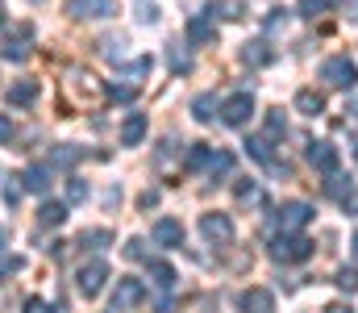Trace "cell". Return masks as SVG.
<instances>
[{"label":"cell","instance_id":"d4e9b609","mask_svg":"<svg viewBox=\"0 0 358 313\" xmlns=\"http://www.w3.org/2000/svg\"><path fill=\"white\" fill-rule=\"evenodd\" d=\"M4 59H8V63H25V59H29L25 38H13V34H8V38H4Z\"/></svg>","mask_w":358,"mask_h":313},{"label":"cell","instance_id":"603a6c76","mask_svg":"<svg viewBox=\"0 0 358 313\" xmlns=\"http://www.w3.org/2000/svg\"><path fill=\"white\" fill-rule=\"evenodd\" d=\"M329 8H334V0H296V13H300V17H308V21L325 17Z\"/></svg>","mask_w":358,"mask_h":313},{"label":"cell","instance_id":"c3c4849f","mask_svg":"<svg viewBox=\"0 0 358 313\" xmlns=\"http://www.w3.org/2000/svg\"><path fill=\"white\" fill-rule=\"evenodd\" d=\"M346 113H355V117H358V97H355V101H350V109H346Z\"/></svg>","mask_w":358,"mask_h":313},{"label":"cell","instance_id":"4fadbf2b","mask_svg":"<svg viewBox=\"0 0 358 313\" xmlns=\"http://www.w3.org/2000/svg\"><path fill=\"white\" fill-rule=\"evenodd\" d=\"M146 138V113H129L121 121V146H142Z\"/></svg>","mask_w":358,"mask_h":313},{"label":"cell","instance_id":"5b68a950","mask_svg":"<svg viewBox=\"0 0 358 313\" xmlns=\"http://www.w3.org/2000/svg\"><path fill=\"white\" fill-rule=\"evenodd\" d=\"M250 113H255V97H250V92H234V97L221 101V121L234 125V130H242V125L250 121Z\"/></svg>","mask_w":358,"mask_h":313},{"label":"cell","instance_id":"2e32d148","mask_svg":"<svg viewBox=\"0 0 358 313\" xmlns=\"http://www.w3.org/2000/svg\"><path fill=\"white\" fill-rule=\"evenodd\" d=\"M38 92H42V88H38L34 80H17V84L4 92V101H8V104H21V109H29V104L38 101Z\"/></svg>","mask_w":358,"mask_h":313},{"label":"cell","instance_id":"83f0119b","mask_svg":"<svg viewBox=\"0 0 358 313\" xmlns=\"http://www.w3.org/2000/svg\"><path fill=\"white\" fill-rule=\"evenodd\" d=\"M234 172V155L229 151H213V163H208V176L217 180V176H229Z\"/></svg>","mask_w":358,"mask_h":313},{"label":"cell","instance_id":"7dc6e473","mask_svg":"<svg viewBox=\"0 0 358 313\" xmlns=\"http://www.w3.org/2000/svg\"><path fill=\"white\" fill-rule=\"evenodd\" d=\"M350 251H355V259H358V230H355V238H350Z\"/></svg>","mask_w":358,"mask_h":313},{"label":"cell","instance_id":"7402d4cb","mask_svg":"<svg viewBox=\"0 0 358 313\" xmlns=\"http://www.w3.org/2000/svg\"><path fill=\"white\" fill-rule=\"evenodd\" d=\"M38 221L42 225H63L67 221V205L63 201H46V205L38 209Z\"/></svg>","mask_w":358,"mask_h":313},{"label":"cell","instance_id":"d6a6232c","mask_svg":"<svg viewBox=\"0 0 358 313\" xmlns=\"http://www.w3.org/2000/svg\"><path fill=\"white\" fill-rule=\"evenodd\" d=\"M171 71H192V55L187 50H179V46H171Z\"/></svg>","mask_w":358,"mask_h":313},{"label":"cell","instance_id":"b9f144b4","mask_svg":"<svg viewBox=\"0 0 358 313\" xmlns=\"http://www.w3.org/2000/svg\"><path fill=\"white\" fill-rule=\"evenodd\" d=\"M25 263H21V255H4V276H17Z\"/></svg>","mask_w":358,"mask_h":313},{"label":"cell","instance_id":"6da1fadb","mask_svg":"<svg viewBox=\"0 0 358 313\" xmlns=\"http://www.w3.org/2000/svg\"><path fill=\"white\" fill-rule=\"evenodd\" d=\"M313 238H304V234H296V230H283V234H275L271 238V259L275 263H304V259H313Z\"/></svg>","mask_w":358,"mask_h":313},{"label":"cell","instance_id":"ffe728a7","mask_svg":"<svg viewBox=\"0 0 358 313\" xmlns=\"http://www.w3.org/2000/svg\"><path fill=\"white\" fill-rule=\"evenodd\" d=\"M146 272H150V280H155L159 288H176V267H171V263H163V259H146Z\"/></svg>","mask_w":358,"mask_h":313},{"label":"cell","instance_id":"cb8c5ba5","mask_svg":"<svg viewBox=\"0 0 358 313\" xmlns=\"http://www.w3.org/2000/svg\"><path fill=\"white\" fill-rule=\"evenodd\" d=\"M176 138H163V142H159V151H155V167H159V172H163V176H167V172H171V159H176Z\"/></svg>","mask_w":358,"mask_h":313},{"label":"cell","instance_id":"484cf974","mask_svg":"<svg viewBox=\"0 0 358 313\" xmlns=\"http://www.w3.org/2000/svg\"><path fill=\"white\" fill-rule=\"evenodd\" d=\"M234 193H238V201H242V205H263V188H259L255 180H238V188H234Z\"/></svg>","mask_w":358,"mask_h":313},{"label":"cell","instance_id":"f6af8a7d","mask_svg":"<svg viewBox=\"0 0 358 313\" xmlns=\"http://www.w3.org/2000/svg\"><path fill=\"white\" fill-rule=\"evenodd\" d=\"M0 134H4V146H13V121L4 117V125H0Z\"/></svg>","mask_w":358,"mask_h":313},{"label":"cell","instance_id":"5bb4252c","mask_svg":"<svg viewBox=\"0 0 358 313\" xmlns=\"http://www.w3.org/2000/svg\"><path fill=\"white\" fill-rule=\"evenodd\" d=\"M21 180H25L29 193H50V163H29L21 172Z\"/></svg>","mask_w":358,"mask_h":313},{"label":"cell","instance_id":"8fae6325","mask_svg":"<svg viewBox=\"0 0 358 313\" xmlns=\"http://www.w3.org/2000/svg\"><path fill=\"white\" fill-rule=\"evenodd\" d=\"M238 309L242 313H275V297H271L267 288H246L238 297Z\"/></svg>","mask_w":358,"mask_h":313},{"label":"cell","instance_id":"ee69618b","mask_svg":"<svg viewBox=\"0 0 358 313\" xmlns=\"http://www.w3.org/2000/svg\"><path fill=\"white\" fill-rule=\"evenodd\" d=\"M342 209H346V213H355V217H358V188H350V193L342 197Z\"/></svg>","mask_w":358,"mask_h":313},{"label":"cell","instance_id":"ab89813d","mask_svg":"<svg viewBox=\"0 0 358 313\" xmlns=\"http://www.w3.org/2000/svg\"><path fill=\"white\" fill-rule=\"evenodd\" d=\"M76 155H80L76 146H59V151H55V163H63V167H67V163H76Z\"/></svg>","mask_w":358,"mask_h":313},{"label":"cell","instance_id":"4dcf8cb0","mask_svg":"<svg viewBox=\"0 0 358 313\" xmlns=\"http://www.w3.org/2000/svg\"><path fill=\"white\" fill-rule=\"evenodd\" d=\"M4 205L8 209L21 205V184H17V176H4Z\"/></svg>","mask_w":358,"mask_h":313},{"label":"cell","instance_id":"681fc988","mask_svg":"<svg viewBox=\"0 0 358 313\" xmlns=\"http://www.w3.org/2000/svg\"><path fill=\"white\" fill-rule=\"evenodd\" d=\"M355 159H358V142H355Z\"/></svg>","mask_w":358,"mask_h":313},{"label":"cell","instance_id":"f546056e","mask_svg":"<svg viewBox=\"0 0 358 313\" xmlns=\"http://www.w3.org/2000/svg\"><path fill=\"white\" fill-rule=\"evenodd\" d=\"M287 134V117H283V109H271L267 113V138H283Z\"/></svg>","mask_w":358,"mask_h":313},{"label":"cell","instance_id":"44dd1931","mask_svg":"<svg viewBox=\"0 0 358 313\" xmlns=\"http://www.w3.org/2000/svg\"><path fill=\"white\" fill-rule=\"evenodd\" d=\"M71 88H76L84 101H100V97H104V88L96 84V76H88V71H76V76H71Z\"/></svg>","mask_w":358,"mask_h":313},{"label":"cell","instance_id":"d590c367","mask_svg":"<svg viewBox=\"0 0 358 313\" xmlns=\"http://www.w3.org/2000/svg\"><path fill=\"white\" fill-rule=\"evenodd\" d=\"M100 46H104V55H108V59H117V63L125 59V42H121V38H108V42H100Z\"/></svg>","mask_w":358,"mask_h":313},{"label":"cell","instance_id":"9a60e30c","mask_svg":"<svg viewBox=\"0 0 358 313\" xmlns=\"http://www.w3.org/2000/svg\"><path fill=\"white\" fill-rule=\"evenodd\" d=\"M204 13H208L213 21H242V17H246V4H242V0H213Z\"/></svg>","mask_w":358,"mask_h":313},{"label":"cell","instance_id":"52a82bcc","mask_svg":"<svg viewBox=\"0 0 358 313\" xmlns=\"http://www.w3.org/2000/svg\"><path fill=\"white\" fill-rule=\"evenodd\" d=\"M275 217H279V225H283V230H304L317 213H313L308 201H283V205L275 209Z\"/></svg>","mask_w":358,"mask_h":313},{"label":"cell","instance_id":"e0dca14e","mask_svg":"<svg viewBox=\"0 0 358 313\" xmlns=\"http://www.w3.org/2000/svg\"><path fill=\"white\" fill-rule=\"evenodd\" d=\"M271 59H275V50H271L263 38H255V42L242 46V63H250V67H267Z\"/></svg>","mask_w":358,"mask_h":313},{"label":"cell","instance_id":"d6986e66","mask_svg":"<svg viewBox=\"0 0 358 313\" xmlns=\"http://www.w3.org/2000/svg\"><path fill=\"white\" fill-rule=\"evenodd\" d=\"M217 113H221V104H217V97H213V92H200V97L192 101V117H196L200 125H208Z\"/></svg>","mask_w":358,"mask_h":313},{"label":"cell","instance_id":"30bf717a","mask_svg":"<svg viewBox=\"0 0 358 313\" xmlns=\"http://www.w3.org/2000/svg\"><path fill=\"white\" fill-rule=\"evenodd\" d=\"M213 38H217V21H213L208 13L187 17V42H192V46H204V42H213Z\"/></svg>","mask_w":358,"mask_h":313},{"label":"cell","instance_id":"ac0fdd59","mask_svg":"<svg viewBox=\"0 0 358 313\" xmlns=\"http://www.w3.org/2000/svg\"><path fill=\"white\" fill-rule=\"evenodd\" d=\"M296 109H300L304 117H321V113H325V97H321L317 88H300V92H296Z\"/></svg>","mask_w":358,"mask_h":313},{"label":"cell","instance_id":"74e56055","mask_svg":"<svg viewBox=\"0 0 358 313\" xmlns=\"http://www.w3.org/2000/svg\"><path fill=\"white\" fill-rule=\"evenodd\" d=\"M84 197H88V184H84V180H67V201L76 205V201H84Z\"/></svg>","mask_w":358,"mask_h":313},{"label":"cell","instance_id":"7c38bea8","mask_svg":"<svg viewBox=\"0 0 358 313\" xmlns=\"http://www.w3.org/2000/svg\"><path fill=\"white\" fill-rule=\"evenodd\" d=\"M67 13L71 17H108V13H117V4L113 0H67Z\"/></svg>","mask_w":358,"mask_h":313},{"label":"cell","instance_id":"8d00e7d4","mask_svg":"<svg viewBox=\"0 0 358 313\" xmlns=\"http://www.w3.org/2000/svg\"><path fill=\"white\" fill-rule=\"evenodd\" d=\"M134 92H138V84H113V88H108L113 101H134Z\"/></svg>","mask_w":358,"mask_h":313},{"label":"cell","instance_id":"7a4b0ae2","mask_svg":"<svg viewBox=\"0 0 358 313\" xmlns=\"http://www.w3.org/2000/svg\"><path fill=\"white\" fill-rule=\"evenodd\" d=\"M321 80L329 84V88H342V92H350L358 84V63L350 55H329L325 63H321Z\"/></svg>","mask_w":358,"mask_h":313},{"label":"cell","instance_id":"f1b7e54d","mask_svg":"<svg viewBox=\"0 0 358 313\" xmlns=\"http://www.w3.org/2000/svg\"><path fill=\"white\" fill-rule=\"evenodd\" d=\"M142 76H150V59H146V55H142V59H134V63L121 71V80H129V84H138Z\"/></svg>","mask_w":358,"mask_h":313},{"label":"cell","instance_id":"bcb514c9","mask_svg":"<svg viewBox=\"0 0 358 313\" xmlns=\"http://www.w3.org/2000/svg\"><path fill=\"white\" fill-rule=\"evenodd\" d=\"M325 313H355L350 305H342V301H334V305H325Z\"/></svg>","mask_w":358,"mask_h":313},{"label":"cell","instance_id":"277c9868","mask_svg":"<svg viewBox=\"0 0 358 313\" xmlns=\"http://www.w3.org/2000/svg\"><path fill=\"white\" fill-rule=\"evenodd\" d=\"M142 301H146V284L134 280V276H121L117 293H113V313H129V309H138Z\"/></svg>","mask_w":358,"mask_h":313},{"label":"cell","instance_id":"f35d334b","mask_svg":"<svg viewBox=\"0 0 358 313\" xmlns=\"http://www.w3.org/2000/svg\"><path fill=\"white\" fill-rule=\"evenodd\" d=\"M142 246H146L142 238H129V242H125V259H146V251H142Z\"/></svg>","mask_w":358,"mask_h":313},{"label":"cell","instance_id":"4316f807","mask_svg":"<svg viewBox=\"0 0 358 313\" xmlns=\"http://www.w3.org/2000/svg\"><path fill=\"white\" fill-rule=\"evenodd\" d=\"M246 155H255L259 163H275V151H271V138H246Z\"/></svg>","mask_w":358,"mask_h":313},{"label":"cell","instance_id":"8992f818","mask_svg":"<svg viewBox=\"0 0 358 313\" xmlns=\"http://www.w3.org/2000/svg\"><path fill=\"white\" fill-rule=\"evenodd\" d=\"M200 234H204L208 242H217V246H229V242H234V221H229L225 213H204V217H200Z\"/></svg>","mask_w":358,"mask_h":313},{"label":"cell","instance_id":"836d02e7","mask_svg":"<svg viewBox=\"0 0 358 313\" xmlns=\"http://www.w3.org/2000/svg\"><path fill=\"white\" fill-rule=\"evenodd\" d=\"M84 242H92V246H104V242H113V234H108V230H84V234H80V246H84Z\"/></svg>","mask_w":358,"mask_h":313},{"label":"cell","instance_id":"ba28073f","mask_svg":"<svg viewBox=\"0 0 358 313\" xmlns=\"http://www.w3.org/2000/svg\"><path fill=\"white\" fill-rule=\"evenodd\" d=\"M308 163H313L317 172L334 176V172H338V163H342V155H338V146H334V142H313V146H308Z\"/></svg>","mask_w":358,"mask_h":313},{"label":"cell","instance_id":"e575fe53","mask_svg":"<svg viewBox=\"0 0 358 313\" xmlns=\"http://www.w3.org/2000/svg\"><path fill=\"white\" fill-rule=\"evenodd\" d=\"M325 193H329V197H338V201H342V197H346V193H350V188H346V180H342V176H338V172H334V176H329V180H325Z\"/></svg>","mask_w":358,"mask_h":313},{"label":"cell","instance_id":"1f68e13d","mask_svg":"<svg viewBox=\"0 0 358 313\" xmlns=\"http://www.w3.org/2000/svg\"><path fill=\"white\" fill-rule=\"evenodd\" d=\"M338 288L342 293H358V267H342L338 272Z\"/></svg>","mask_w":358,"mask_h":313},{"label":"cell","instance_id":"9c48e42d","mask_svg":"<svg viewBox=\"0 0 358 313\" xmlns=\"http://www.w3.org/2000/svg\"><path fill=\"white\" fill-rule=\"evenodd\" d=\"M150 238H155L159 246H183V221H176V217H159V221L150 225Z\"/></svg>","mask_w":358,"mask_h":313},{"label":"cell","instance_id":"7bdbcfd3","mask_svg":"<svg viewBox=\"0 0 358 313\" xmlns=\"http://www.w3.org/2000/svg\"><path fill=\"white\" fill-rule=\"evenodd\" d=\"M25 313H55V309H50L42 297H29V301H25Z\"/></svg>","mask_w":358,"mask_h":313},{"label":"cell","instance_id":"3957f363","mask_svg":"<svg viewBox=\"0 0 358 313\" xmlns=\"http://www.w3.org/2000/svg\"><path fill=\"white\" fill-rule=\"evenodd\" d=\"M104 280H108V263L104 259H88V263H80V272H76V288H80V297H100L104 293Z\"/></svg>","mask_w":358,"mask_h":313},{"label":"cell","instance_id":"60d3db41","mask_svg":"<svg viewBox=\"0 0 358 313\" xmlns=\"http://www.w3.org/2000/svg\"><path fill=\"white\" fill-rule=\"evenodd\" d=\"M279 25H287V8H271V17H267V29H279Z\"/></svg>","mask_w":358,"mask_h":313}]
</instances>
